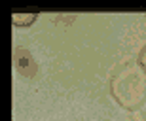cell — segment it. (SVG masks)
<instances>
[{"instance_id": "6da1fadb", "label": "cell", "mask_w": 146, "mask_h": 121, "mask_svg": "<svg viewBox=\"0 0 146 121\" xmlns=\"http://www.w3.org/2000/svg\"><path fill=\"white\" fill-rule=\"evenodd\" d=\"M112 93L116 100L121 102L125 108H135L142 102L146 95V78L135 64H127L114 78Z\"/></svg>"}, {"instance_id": "7a4b0ae2", "label": "cell", "mask_w": 146, "mask_h": 121, "mask_svg": "<svg viewBox=\"0 0 146 121\" xmlns=\"http://www.w3.org/2000/svg\"><path fill=\"white\" fill-rule=\"evenodd\" d=\"M34 19H36V13H13V17H11L13 25H17V27H27Z\"/></svg>"}, {"instance_id": "3957f363", "label": "cell", "mask_w": 146, "mask_h": 121, "mask_svg": "<svg viewBox=\"0 0 146 121\" xmlns=\"http://www.w3.org/2000/svg\"><path fill=\"white\" fill-rule=\"evenodd\" d=\"M139 64H141L142 68H144V70H146V45H144V47H142L141 55H139Z\"/></svg>"}]
</instances>
